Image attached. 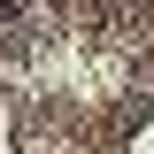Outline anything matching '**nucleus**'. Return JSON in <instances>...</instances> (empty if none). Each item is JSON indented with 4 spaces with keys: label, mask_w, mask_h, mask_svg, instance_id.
<instances>
[{
    "label": "nucleus",
    "mask_w": 154,
    "mask_h": 154,
    "mask_svg": "<svg viewBox=\"0 0 154 154\" xmlns=\"http://www.w3.org/2000/svg\"><path fill=\"white\" fill-rule=\"evenodd\" d=\"M23 8H31V0H0V31H8V23H16Z\"/></svg>",
    "instance_id": "nucleus-1"
}]
</instances>
